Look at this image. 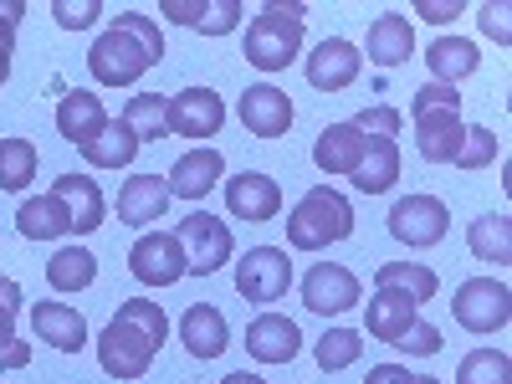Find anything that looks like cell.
Returning a JSON list of instances; mask_svg holds the SVG:
<instances>
[{
	"label": "cell",
	"mask_w": 512,
	"mask_h": 384,
	"mask_svg": "<svg viewBox=\"0 0 512 384\" xmlns=\"http://www.w3.org/2000/svg\"><path fill=\"white\" fill-rule=\"evenodd\" d=\"M236 26H241V0H205V11L195 21V31H205V36H226Z\"/></svg>",
	"instance_id": "39"
},
{
	"label": "cell",
	"mask_w": 512,
	"mask_h": 384,
	"mask_svg": "<svg viewBox=\"0 0 512 384\" xmlns=\"http://www.w3.org/2000/svg\"><path fill=\"white\" fill-rule=\"evenodd\" d=\"M226 205H231L236 221H251V226L277 221V210H282V185H277L272 175H262V169H241L236 180H226Z\"/></svg>",
	"instance_id": "14"
},
{
	"label": "cell",
	"mask_w": 512,
	"mask_h": 384,
	"mask_svg": "<svg viewBox=\"0 0 512 384\" xmlns=\"http://www.w3.org/2000/svg\"><path fill=\"white\" fill-rule=\"evenodd\" d=\"M52 195H62L77 236H88V231L103 226V190H98V180H88V175H62V180L52 185Z\"/></svg>",
	"instance_id": "26"
},
{
	"label": "cell",
	"mask_w": 512,
	"mask_h": 384,
	"mask_svg": "<svg viewBox=\"0 0 512 384\" xmlns=\"http://www.w3.org/2000/svg\"><path fill=\"white\" fill-rule=\"evenodd\" d=\"M108 128V113H103V98L98 93H67L62 103H57V134L67 139V144H77V149H88L98 134Z\"/></svg>",
	"instance_id": "22"
},
{
	"label": "cell",
	"mask_w": 512,
	"mask_h": 384,
	"mask_svg": "<svg viewBox=\"0 0 512 384\" xmlns=\"http://www.w3.org/2000/svg\"><path fill=\"white\" fill-rule=\"evenodd\" d=\"M128 272L144 287H175L185 277V251L175 241V231H144L128 251Z\"/></svg>",
	"instance_id": "11"
},
{
	"label": "cell",
	"mask_w": 512,
	"mask_h": 384,
	"mask_svg": "<svg viewBox=\"0 0 512 384\" xmlns=\"http://www.w3.org/2000/svg\"><path fill=\"white\" fill-rule=\"evenodd\" d=\"M303 21H308L303 6H282V0L262 6L256 21L246 26V62L256 72H282L287 62H297V52H303Z\"/></svg>",
	"instance_id": "6"
},
{
	"label": "cell",
	"mask_w": 512,
	"mask_h": 384,
	"mask_svg": "<svg viewBox=\"0 0 512 384\" xmlns=\"http://www.w3.org/2000/svg\"><path fill=\"white\" fill-rule=\"evenodd\" d=\"M221 175H226V159H221V149H210V144H200V149H190V154H180L175 159V169H169V200H205L210 190L221 185Z\"/></svg>",
	"instance_id": "17"
},
{
	"label": "cell",
	"mask_w": 512,
	"mask_h": 384,
	"mask_svg": "<svg viewBox=\"0 0 512 384\" xmlns=\"http://www.w3.org/2000/svg\"><path fill=\"white\" fill-rule=\"evenodd\" d=\"M364 384H415V374H410L405 364H374Z\"/></svg>",
	"instance_id": "45"
},
{
	"label": "cell",
	"mask_w": 512,
	"mask_h": 384,
	"mask_svg": "<svg viewBox=\"0 0 512 384\" xmlns=\"http://www.w3.org/2000/svg\"><path fill=\"white\" fill-rule=\"evenodd\" d=\"M236 113L246 123V134H256V139H282L287 128H292V98L282 88H272V82L246 88L241 103H236Z\"/></svg>",
	"instance_id": "15"
},
{
	"label": "cell",
	"mask_w": 512,
	"mask_h": 384,
	"mask_svg": "<svg viewBox=\"0 0 512 384\" xmlns=\"http://www.w3.org/2000/svg\"><path fill=\"white\" fill-rule=\"evenodd\" d=\"M446 226H451V210L436 200V195H405V200H395V210H390V236L400 241V246H436V241H446Z\"/></svg>",
	"instance_id": "10"
},
{
	"label": "cell",
	"mask_w": 512,
	"mask_h": 384,
	"mask_svg": "<svg viewBox=\"0 0 512 384\" xmlns=\"http://www.w3.org/2000/svg\"><path fill=\"white\" fill-rule=\"evenodd\" d=\"M349 236H354V205L328 185H313L287 216V246L292 251H323V246L349 241Z\"/></svg>",
	"instance_id": "5"
},
{
	"label": "cell",
	"mask_w": 512,
	"mask_h": 384,
	"mask_svg": "<svg viewBox=\"0 0 512 384\" xmlns=\"http://www.w3.org/2000/svg\"><path fill=\"white\" fill-rule=\"evenodd\" d=\"M52 16H57L62 31H88L103 16V6H98V0H82V6H77V0H52Z\"/></svg>",
	"instance_id": "41"
},
{
	"label": "cell",
	"mask_w": 512,
	"mask_h": 384,
	"mask_svg": "<svg viewBox=\"0 0 512 384\" xmlns=\"http://www.w3.org/2000/svg\"><path fill=\"white\" fill-rule=\"evenodd\" d=\"M226 123V103L210 88H185L169 98V134L180 139H216Z\"/></svg>",
	"instance_id": "12"
},
{
	"label": "cell",
	"mask_w": 512,
	"mask_h": 384,
	"mask_svg": "<svg viewBox=\"0 0 512 384\" xmlns=\"http://www.w3.org/2000/svg\"><path fill=\"white\" fill-rule=\"evenodd\" d=\"M31 328H36L41 344H52L57 354H82V344H88V323H82V313L67 308V303H36Z\"/></svg>",
	"instance_id": "21"
},
{
	"label": "cell",
	"mask_w": 512,
	"mask_h": 384,
	"mask_svg": "<svg viewBox=\"0 0 512 384\" xmlns=\"http://www.w3.org/2000/svg\"><path fill=\"white\" fill-rule=\"evenodd\" d=\"M180 344H185L195 359H221L226 344H231L226 313H221V308H210V303H195V308L180 318Z\"/></svg>",
	"instance_id": "24"
},
{
	"label": "cell",
	"mask_w": 512,
	"mask_h": 384,
	"mask_svg": "<svg viewBox=\"0 0 512 384\" xmlns=\"http://www.w3.org/2000/svg\"><path fill=\"white\" fill-rule=\"evenodd\" d=\"M221 384H267V379H262V374H246V369H236V374H226Z\"/></svg>",
	"instance_id": "46"
},
{
	"label": "cell",
	"mask_w": 512,
	"mask_h": 384,
	"mask_svg": "<svg viewBox=\"0 0 512 384\" xmlns=\"http://www.w3.org/2000/svg\"><path fill=\"white\" fill-rule=\"evenodd\" d=\"M415 318H420V303H415V297H405V292H395V287H374L369 313H364V328H369L374 344H390V349H395Z\"/></svg>",
	"instance_id": "19"
},
{
	"label": "cell",
	"mask_w": 512,
	"mask_h": 384,
	"mask_svg": "<svg viewBox=\"0 0 512 384\" xmlns=\"http://www.w3.org/2000/svg\"><path fill=\"white\" fill-rule=\"evenodd\" d=\"M164 210H169V185H164V175H134V180H123V190H118V221H123V226L164 221Z\"/></svg>",
	"instance_id": "23"
},
{
	"label": "cell",
	"mask_w": 512,
	"mask_h": 384,
	"mask_svg": "<svg viewBox=\"0 0 512 384\" xmlns=\"http://www.w3.org/2000/svg\"><path fill=\"white\" fill-rule=\"evenodd\" d=\"M466 246H472L477 262L507 267L512 262V221L507 216H477L472 226H466Z\"/></svg>",
	"instance_id": "32"
},
{
	"label": "cell",
	"mask_w": 512,
	"mask_h": 384,
	"mask_svg": "<svg viewBox=\"0 0 512 384\" xmlns=\"http://www.w3.org/2000/svg\"><path fill=\"white\" fill-rule=\"evenodd\" d=\"M175 241L185 251V272L190 277H210V272H221L231 262V226L221 216H210V210H190V216L175 226Z\"/></svg>",
	"instance_id": "7"
},
{
	"label": "cell",
	"mask_w": 512,
	"mask_h": 384,
	"mask_svg": "<svg viewBox=\"0 0 512 384\" xmlns=\"http://www.w3.org/2000/svg\"><path fill=\"white\" fill-rule=\"evenodd\" d=\"M123 123L134 128V139H139V144L164 139V134H169V98H164V93H139V98H128Z\"/></svg>",
	"instance_id": "34"
},
{
	"label": "cell",
	"mask_w": 512,
	"mask_h": 384,
	"mask_svg": "<svg viewBox=\"0 0 512 384\" xmlns=\"http://www.w3.org/2000/svg\"><path fill=\"white\" fill-rule=\"evenodd\" d=\"M169 338V318L149 297H128V303L108 318V328L98 333V364L113 379H144L154 354Z\"/></svg>",
	"instance_id": "2"
},
{
	"label": "cell",
	"mask_w": 512,
	"mask_h": 384,
	"mask_svg": "<svg viewBox=\"0 0 512 384\" xmlns=\"http://www.w3.org/2000/svg\"><path fill=\"white\" fill-rule=\"evenodd\" d=\"M456 384H512V359L502 349H472L456 364Z\"/></svg>",
	"instance_id": "37"
},
{
	"label": "cell",
	"mask_w": 512,
	"mask_h": 384,
	"mask_svg": "<svg viewBox=\"0 0 512 384\" xmlns=\"http://www.w3.org/2000/svg\"><path fill=\"white\" fill-rule=\"evenodd\" d=\"M359 354H364V338L354 328H328L318 344H313V359H318L323 374H338V369L359 364Z\"/></svg>",
	"instance_id": "35"
},
{
	"label": "cell",
	"mask_w": 512,
	"mask_h": 384,
	"mask_svg": "<svg viewBox=\"0 0 512 384\" xmlns=\"http://www.w3.org/2000/svg\"><path fill=\"white\" fill-rule=\"evenodd\" d=\"M354 123L364 128V164L349 175L354 190H364V195L395 190V180H400V123H405L400 108L374 103V108H364Z\"/></svg>",
	"instance_id": "4"
},
{
	"label": "cell",
	"mask_w": 512,
	"mask_h": 384,
	"mask_svg": "<svg viewBox=\"0 0 512 384\" xmlns=\"http://www.w3.org/2000/svg\"><path fill=\"white\" fill-rule=\"evenodd\" d=\"M497 134H492V128H466V139H461V154H456V169H487L492 159H497Z\"/></svg>",
	"instance_id": "38"
},
{
	"label": "cell",
	"mask_w": 512,
	"mask_h": 384,
	"mask_svg": "<svg viewBox=\"0 0 512 384\" xmlns=\"http://www.w3.org/2000/svg\"><path fill=\"white\" fill-rule=\"evenodd\" d=\"M16 313H21V287L11 277H0V369H26L31 344L16 338Z\"/></svg>",
	"instance_id": "30"
},
{
	"label": "cell",
	"mask_w": 512,
	"mask_h": 384,
	"mask_svg": "<svg viewBox=\"0 0 512 384\" xmlns=\"http://www.w3.org/2000/svg\"><path fill=\"white\" fill-rule=\"evenodd\" d=\"M359 67H364V57H359L354 41L323 36L318 47H313V57H308V82H313L318 93H344L349 82L359 77Z\"/></svg>",
	"instance_id": "16"
},
{
	"label": "cell",
	"mask_w": 512,
	"mask_h": 384,
	"mask_svg": "<svg viewBox=\"0 0 512 384\" xmlns=\"http://www.w3.org/2000/svg\"><path fill=\"white\" fill-rule=\"evenodd\" d=\"M313 164L323 175H354L364 164V128L349 118V123H328L318 144H313Z\"/></svg>",
	"instance_id": "20"
},
{
	"label": "cell",
	"mask_w": 512,
	"mask_h": 384,
	"mask_svg": "<svg viewBox=\"0 0 512 384\" xmlns=\"http://www.w3.org/2000/svg\"><path fill=\"white\" fill-rule=\"evenodd\" d=\"M36 180V144L0 139V190H26Z\"/></svg>",
	"instance_id": "36"
},
{
	"label": "cell",
	"mask_w": 512,
	"mask_h": 384,
	"mask_svg": "<svg viewBox=\"0 0 512 384\" xmlns=\"http://www.w3.org/2000/svg\"><path fill=\"white\" fill-rule=\"evenodd\" d=\"M154 62H164V31L144 11L113 16V26L93 41V52H88V72H93L98 88H134Z\"/></svg>",
	"instance_id": "1"
},
{
	"label": "cell",
	"mask_w": 512,
	"mask_h": 384,
	"mask_svg": "<svg viewBox=\"0 0 512 384\" xmlns=\"http://www.w3.org/2000/svg\"><path fill=\"white\" fill-rule=\"evenodd\" d=\"M16 231L26 236V241H57V236H67L72 231V216H67V205H62V195H36V200H26L21 210H16Z\"/></svg>",
	"instance_id": "27"
},
{
	"label": "cell",
	"mask_w": 512,
	"mask_h": 384,
	"mask_svg": "<svg viewBox=\"0 0 512 384\" xmlns=\"http://www.w3.org/2000/svg\"><path fill=\"white\" fill-rule=\"evenodd\" d=\"M139 149H144V144L134 139V128H128L123 118H108V128H103L88 149H82V159H88L93 169H128V164L139 159Z\"/></svg>",
	"instance_id": "28"
},
{
	"label": "cell",
	"mask_w": 512,
	"mask_h": 384,
	"mask_svg": "<svg viewBox=\"0 0 512 384\" xmlns=\"http://www.w3.org/2000/svg\"><path fill=\"white\" fill-rule=\"evenodd\" d=\"M292 287V262L282 246H251L236 262V292L246 303H277Z\"/></svg>",
	"instance_id": "9"
},
{
	"label": "cell",
	"mask_w": 512,
	"mask_h": 384,
	"mask_svg": "<svg viewBox=\"0 0 512 384\" xmlns=\"http://www.w3.org/2000/svg\"><path fill=\"white\" fill-rule=\"evenodd\" d=\"M415 384H441V379H431V374H415Z\"/></svg>",
	"instance_id": "47"
},
{
	"label": "cell",
	"mask_w": 512,
	"mask_h": 384,
	"mask_svg": "<svg viewBox=\"0 0 512 384\" xmlns=\"http://www.w3.org/2000/svg\"><path fill=\"white\" fill-rule=\"evenodd\" d=\"M451 318L466 333H497V328H507L512 323V292H507V282H492V277L461 282L456 297H451Z\"/></svg>",
	"instance_id": "8"
},
{
	"label": "cell",
	"mask_w": 512,
	"mask_h": 384,
	"mask_svg": "<svg viewBox=\"0 0 512 384\" xmlns=\"http://www.w3.org/2000/svg\"><path fill=\"white\" fill-rule=\"evenodd\" d=\"M21 0H11V6H0V82L11 77V57H16V21H21Z\"/></svg>",
	"instance_id": "42"
},
{
	"label": "cell",
	"mask_w": 512,
	"mask_h": 384,
	"mask_svg": "<svg viewBox=\"0 0 512 384\" xmlns=\"http://www.w3.org/2000/svg\"><path fill=\"white\" fill-rule=\"evenodd\" d=\"M410 123H415V149L431 164H456L466 123H461V93L446 82H425L410 98Z\"/></svg>",
	"instance_id": "3"
},
{
	"label": "cell",
	"mask_w": 512,
	"mask_h": 384,
	"mask_svg": "<svg viewBox=\"0 0 512 384\" xmlns=\"http://www.w3.org/2000/svg\"><path fill=\"white\" fill-rule=\"evenodd\" d=\"M364 52H369V62L374 67H400V62H410V52H415V31H410V16H400V11H384L374 26H369V41H364Z\"/></svg>",
	"instance_id": "25"
},
{
	"label": "cell",
	"mask_w": 512,
	"mask_h": 384,
	"mask_svg": "<svg viewBox=\"0 0 512 384\" xmlns=\"http://www.w3.org/2000/svg\"><path fill=\"white\" fill-rule=\"evenodd\" d=\"M374 287H395V292L415 297V303H431V297L441 292V277L431 267H420V262H384L374 272Z\"/></svg>",
	"instance_id": "33"
},
{
	"label": "cell",
	"mask_w": 512,
	"mask_h": 384,
	"mask_svg": "<svg viewBox=\"0 0 512 384\" xmlns=\"http://www.w3.org/2000/svg\"><path fill=\"white\" fill-rule=\"evenodd\" d=\"M507 16H512V6H507V0H487V6L477 11L482 31L497 41V47H507V41H512V26H507Z\"/></svg>",
	"instance_id": "43"
},
{
	"label": "cell",
	"mask_w": 512,
	"mask_h": 384,
	"mask_svg": "<svg viewBox=\"0 0 512 384\" xmlns=\"http://www.w3.org/2000/svg\"><path fill=\"white\" fill-rule=\"evenodd\" d=\"M395 349H400V354H415V359H431V354H441V328L415 318V323L405 328V338H400Z\"/></svg>",
	"instance_id": "40"
},
{
	"label": "cell",
	"mask_w": 512,
	"mask_h": 384,
	"mask_svg": "<svg viewBox=\"0 0 512 384\" xmlns=\"http://www.w3.org/2000/svg\"><path fill=\"white\" fill-rule=\"evenodd\" d=\"M359 303V277L349 267H338V262H318L308 277H303V308L308 313H349Z\"/></svg>",
	"instance_id": "13"
},
{
	"label": "cell",
	"mask_w": 512,
	"mask_h": 384,
	"mask_svg": "<svg viewBox=\"0 0 512 384\" xmlns=\"http://www.w3.org/2000/svg\"><path fill=\"white\" fill-rule=\"evenodd\" d=\"M415 16H425V21H436V26H446V21H456L461 16V0H415Z\"/></svg>",
	"instance_id": "44"
},
{
	"label": "cell",
	"mask_w": 512,
	"mask_h": 384,
	"mask_svg": "<svg viewBox=\"0 0 512 384\" xmlns=\"http://www.w3.org/2000/svg\"><path fill=\"white\" fill-rule=\"evenodd\" d=\"M297 349H303V333H297L292 318H282V313L251 318V328H246V354H251L256 364H292Z\"/></svg>",
	"instance_id": "18"
},
{
	"label": "cell",
	"mask_w": 512,
	"mask_h": 384,
	"mask_svg": "<svg viewBox=\"0 0 512 384\" xmlns=\"http://www.w3.org/2000/svg\"><path fill=\"white\" fill-rule=\"evenodd\" d=\"M93 277H98V256L88 246H62L47 262L52 292H82V287H93Z\"/></svg>",
	"instance_id": "31"
},
{
	"label": "cell",
	"mask_w": 512,
	"mask_h": 384,
	"mask_svg": "<svg viewBox=\"0 0 512 384\" xmlns=\"http://www.w3.org/2000/svg\"><path fill=\"white\" fill-rule=\"evenodd\" d=\"M425 62H431L436 82H446V88H456L461 77H472V72L482 67L477 47H472V41H461V36H436L431 52H425Z\"/></svg>",
	"instance_id": "29"
}]
</instances>
